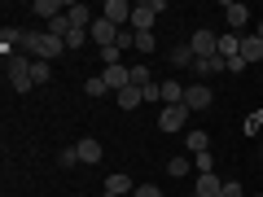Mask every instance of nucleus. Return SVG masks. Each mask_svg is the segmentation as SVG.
<instances>
[{
    "instance_id": "f257e3e1",
    "label": "nucleus",
    "mask_w": 263,
    "mask_h": 197,
    "mask_svg": "<svg viewBox=\"0 0 263 197\" xmlns=\"http://www.w3.org/2000/svg\"><path fill=\"white\" fill-rule=\"evenodd\" d=\"M31 57H22V53H13L9 62H5V75H9V88L13 92H31V88H35V79H31Z\"/></svg>"
},
{
    "instance_id": "f03ea898",
    "label": "nucleus",
    "mask_w": 263,
    "mask_h": 197,
    "mask_svg": "<svg viewBox=\"0 0 263 197\" xmlns=\"http://www.w3.org/2000/svg\"><path fill=\"white\" fill-rule=\"evenodd\" d=\"M158 13H167V0H141V5H132V31H154Z\"/></svg>"
},
{
    "instance_id": "7ed1b4c3",
    "label": "nucleus",
    "mask_w": 263,
    "mask_h": 197,
    "mask_svg": "<svg viewBox=\"0 0 263 197\" xmlns=\"http://www.w3.org/2000/svg\"><path fill=\"white\" fill-rule=\"evenodd\" d=\"M189 48H193V57H219V35L211 27H197L189 35Z\"/></svg>"
},
{
    "instance_id": "20e7f679",
    "label": "nucleus",
    "mask_w": 263,
    "mask_h": 197,
    "mask_svg": "<svg viewBox=\"0 0 263 197\" xmlns=\"http://www.w3.org/2000/svg\"><path fill=\"white\" fill-rule=\"evenodd\" d=\"M88 40H92V44H97V48H110V44H114V40H119V27H114V22H110V18H97V22H92V27H88Z\"/></svg>"
},
{
    "instance_id": "39448f33",
    "label": "nucleus",
    "mask_w": 263,
    "mask_h": 197,
    "mask_svg": "<svg viewBox=\"0 0 263 197\" xmlns=\"http://www.w3.org/2000/svg\"><path fill=\"white\" fill-rule=\"evenodd\" d=\"M224 22H228V31H237V35H241V31L250 27V9H246L241 0H228V5H224Z\"/></svg>"
},
{
    "instance_id": "423d86ee",
    "label": "nucleus",
    "mask_w": 263,
    "mask_h": 197,
    "mask_svg": "<svg viewBox=\"0 0 263 197\" xmlns=\"http://www.w3.org/2000/svg\"><path fill=\"white\" fill-rule=\"evenodd\" d=\"M184 119H189V105H162L158 127L162 131H184Z\"/></svg>"
},
{
    "instance_id": "0eeeda50",
    "label": "nucleus",
    "mask_w": 263,
    "mask_h": 197,
    "mask_svg": "<svg viewBox=\"0 0 263 197\" xmlns=\"http://www.w3.org/2000/svg\"><path fill=\"white\" fill-rule=\"evenodd\" d=\"M101 18H110L114 27L123 31L132 22V5H127V0H105V5H101Z\"/></svg>"
},
{
    "instance_id": "6e6552de",
    "label": "nucleus",
    "mask_w": 263,
    "mask_h": 197,
    "mask_svg": "<svg viewBox=\"0 0 263 197\" xmlns=\"http://www.w3.org/2000/svg\"><path fill=\"white\" fill-rule=\"evenodd\" d=\"M101 79H105V88H110V92H123V88H127L132 84V66H105V70H101Z\"/></svg>"
},
{
    "instance_id": "1a4fd4ad",
    "label": "nucleus",
    "mask_w": 263,
    "mask_h": 197,
    "mask_svg": "<svg viewBox=\"0 0 263 197\" xmlns=\"http://www.w3.org/2000/svg\"><path fill=\"white\" fill-rule=\"evenodd\" d=\"M211 101H215V96H211V84H189L184 88V105L189 110H211Z\"/></svg>"
},
{
    "instance_id": "9d476101",
    "label": "nucleus",
    "mask_w": 263,
    "mask_h": 197,
    "mask_svg": "<svg viewBox=\"0 0 263 197\" xmlns=\"http://www.w3.org/2000/svg\"><path fill=\"white\" fill-rule=\"evenodd\" d=\"M66 18H70V27H75V31H88V27H92V9H88V5H84V0H75V5H70V9H66Z\"/></svg>"
},
{
    "instance_id": "9b49d317",
    "label": "nucleus",
    "mask_w": 263,
    "mask_h": 197,
    "mask_svg": "<svg viewBox=\"0 0 263 197\" xmlns=\"http://www.w3.org/2000/svg\"><path fill=\"white\" fill-rule=\"evenodd\" d=\"M219 70H228L224 57H197V62H193V75L197 79H211V75H219Z\"/></svg>"
},
{
    "instance_id": "f8f14e48",
    "label": "nucleus",
    "mask_w": 263,
    "mask_h": 197,
    "mask_svg": "<svg viewBox=\"0 0 263 197\" xmlns=\"http://www.w3.org/2000/svg\"><path fill=\"white\" fill-rule=\"evenodd\" d=\"M66 9H70V5H62V0H35V5H31V13H40V18H44V22L62 18Z\"/></svg>"
},
{
    "instance_id": "ddd939ff",
    "label": "nucleus",
    "mask_w": 263,
    "mask_h": 197,
    "mask_svg": "<svg viewBox=\"0 0 263 197\" xmlns=\"http://www.w3.org/2000/svg\"><path fill=\"white\" fill-rule=\"evenodd\" d=\"M75 149H79V162H88V167H92V162H101V141H97V136H84Z\"/></svg>"
},
{
    "instance_id": "4468645a",
    "label": "nucleus",
    "mask_w": 263,
    "mask_h": 197,
    "mask_svg": "<svg viewBox=\"0 0 263 197\" xmlns=\"http://www.w3.org/2000/svg\"><path fill=\"white\" fill-rule=\"evenodd\" d=\"M66 53V40H57V35H48L44 31V44H40V62H53V57H62Z\"/></svg>"
},
{
    "instance_id": "2eb2a0df",
    "label": "nucleus",
    "mask_w": 263,
    "mask_h": 197,
    "mask_svg": "<svg viewBox=\"0 0 263 197\" xmlns=\"http://www.w3.org/2000/svg\"><path fill=\"white\" fill-rule=\"evenodd\" d=\"M184 88H189V84L167 79V84H162V105H184Z\"/></svg>"
},
{
    "instance_id": "dca6fc26",
    "label": "nucleus",
    "mask_w": 263,
    "mask_h": 197,
    "mask_svg": "<svg viewBox=\"0 0 263 197\" xmlns=\"http://www.w3.org/2000/svg\"><path fill=\"white\" fill-rule=\"evenodd\" d=\"M241 57H246V62H263V40L254 35V31L241 35Z\"/></svg>"
},
{
    "instance_id": "f3484780",
    "label": "nucleus",
    "mask_w": 263,
    "mask_h": 197,
    "mask_svg": "<svg viewBox=\"0 0 263 197\" xmlns=\"http://www.w3.org/2000/svg\"><path fill=\"white\" fill-rule=\"evenodd\" d=\"M219 175H197V184H193V197H219Z\"/></svg>"
},
{
    "instance_id": "a211bd4d",
    "label": "nucleus",
    "mask_w": 263,
    "mask_h": 197,
    "mask_svg": "<svg viewBox=\"0 0 263 197\" xmlns=\"http://www.w3.org/2000/svg\"><path fill=\"white\" fill-rule=\"evenodd\" d=\"M114 101H119V110H136V105H141L145 101V92H141V88H123V92H114Z\"/></svg>"
},
{
    "instance_id": "6ab92c4d",
    "label": "nucleus",
    "mask_w": 263,
    "mask_h": 197,
    "mask_svg": "<svg viewBox=\"0 0 263 197\" xmlns=\"http://www.w3.org/2000/svg\"><path fill=\"white\" fill-rule=\"evenodd\" d=\"M105 188H110V193H136V184H132V175H127V171H114V175L110 180H105Z\"/></svg>"
},
{
    "instance_id": "aec40b11",
    "label": "nucleus",
    "mask_w": 263,
    "mask_h": 197,
    "mask_svg": "<svg viewBox=\"0 0 263 197\" xmlns=\"http://www.w3.org/2000/svg\"><path fill=\"white\" fill-rule=\"evenodd\" d=\"M237 53H241V35H237V31H224V35H219V57L228 62V57H237Z\"/></svg>"
},
{
    "instance_id": "412c9836",
    "label": "nucleus",
    "mask_w": 263,
    "mask_h": 197,
    "mask_svg": "<svg viewBox=\"0 0 263 197\" xmlns=\"http://www.w3.org/2000/svg\"><path fill=\"white\" fill-rule=\"evenodd\" d=\"M189 171H193V158H189V153H176V158L167 162V175H171V180H184Z\"/></svg>"
},
{
    "instance_id": "4be33fe9",
    "label": "nucleus",
    "mask_w": 263,
    "mask_h": 197,
    "mask_svg": "<svg viewBox=\"0 0 263 197\" xmlns=\"http://www.w3.org/2000/svg\"><path fill=\"white\" fill-rule=\"evenodd\" d=\"M184 145H189V153H206L211 149V136H206V131H189Z\"/></svg>"
},
{
    "instance_id": "5701e85b",
    "label": "nucleus",
    "mask_w": 263,
    "mask_h": 197,
    "mask_svg": "<svg viewBox=\"0 0 263 197\" xmlns=\"http://www.w3.org/2000/svg\"><path fill=\"white\" fill-rule=\"evenodd\" d=\"M40 44H44V31H22V48L40 62Z\"/></svg>"
},
{
    "instance_id": "b1692460",
    "label": "nucleus",
    "mask_w": 263,
    "mask_h": 197,
    "mask_svg": "<svg viewBox=\"0 0 263 197\" xmlns=\"http://www.w3.org/2000/svg\"><path fill=\"white\" fill-rule=\"evenodd\" d=\"M193 62H197V57H193V48H189V44L171 48V66H189V70H193Z\"/></svg>"
},
{
    "instance_id": "393cba45",
    "label": "nucleus",
    "mask_w": 263,
    "mask_h": 197,
    "mask_svg": "<svg viewBox=\"0 0 263 197\" xmlns=\"http://www.w3.org/2000/svg\"><path fill=\"white\" fill-rule=\"evenodd\" d=\"M193 167L197 175H215V153H193Z\"/></svg>"
},
{
    "instance_id": "a878e982",
    "label": "nucleus",
    "mask_w": 263,
    "mask_h": 197,
    "mask_svg": "<svg viewBox=\"0 0 263 197\" xmlns=\"http://www.w3.org/2000/svg\"><path fill=\"white\" fill-rule=\"evenodd\" d=\"M154 48H158V40H154V31H136V53H145V57H149Z\"/></svg>"
},
{
    "instance_id": "bb28decb",
    "label": "nucleus",
    "mask_w": 263,
    "mask_h": 197,
    "mask_svg": "<svg viewBox=\"0 0 263 197\" xmlns=\"http://www.w3.org/2000/svg\"><path fill=\"white\" fill-rule=\"evenodd\" d=\"M149 84H154V79H149V66H132V88H141V92H145Z\"/></svg>"
},
{
    "instance_id": "cd10ccee",
    "label": "nucleus",
    "mask_w": 263,
    "mask_h": 197,
    "mask_svg": "<svg viewBox=\"0 0 263 197\" xmlns=\"http://www.w3.org/2000/svg\"><path fill=\"white\" fill-rule=\"evenodd\" d=\"M31 79H35V84H53V66H48V62H35V66H31Z\"/></svg>"
},
{
    "instance_id": "c85d7f7f",
    "label": "nucleus",
    "mask_w": 263,
    "mask_h": 197,
    "mask_svg": "<svg viewBox=\"0 0 263 197\" xmlns=\"http://www.w3.org/2000/svg\"><path fill=\"white\" fill-rule=\"evenodd\" d=\"M84 92H88V96H105L110 88H105V79H101V75H92V79H84Z\"/></svg>"
},
{
    "instance_id": "c756f323",
    "label": "nucleus",
    "mask_w": 263,
    "mask_h": 197,
    "mask_svg": "<svg viewBox=\"0 0 263 197\" xmlns=\"http://www.w3.org/2000/svg\"><path fill=\"white\" fill-rule=\"evenodd\" d=\"M75 162H79V149H75V145H70V149H62V153H57V167H75Z\"/></svg>"
},
{
    "instance_id": "7c9ffc66",
    "label": "nucleus",
    "mask_w": 263,
    "mask_h": 197,
    "mask_svg": "<svg viewBox=\"0 0 263 197\" xmlns=\"http://www.w3.org/2000/svg\"><path fill=\"white\" fill-rule=\"evenodd\" d=\"M84 40H88V31H70V35H66V53H70V48H84Z\"/></svg>"
},
{
    "instance_id": "2f4dec72",
    "label": "nucleus",
    "mask_w": 263,
    "mask_h": 197,
    "mask_svg": "<svg viewBox=\"0 0 263 197\" xmlns=\"http://www.w3.org/2000/svg\"><path fill=\"white\" fill-rule=\"evenodd\" d=\"M224 66H228V75H241V70H246V66H250V62H246V57H241V53H237V57H228V62H224Z\"/></svg>"
},
{
    "instance_id": "473e14b6",
    "label": "nucleus",
    "mask_w": 263,
    "mask_h": 197,
    "mask_svg": "<svg viewBox=\"0 0 263 197\" xmlns=\"http://www.w3.org/2000/svg\"><path fill=\"white\" fill-rule=\"evenodd\" d=\"M241 193H246V188H241V184H237V180H228V184H224V188H219V197H241Z\"/></svg>"
},
{
    "instance_id": "72a5a7b5",
    "label": "nucleus",
    "mask_w": 263,
    "mask_h": 197,
    "mask_svg": "<svg viewBox=\"0 0 263 197\" xmlns=\"http://www.w3.org/2000/svg\"><path fill=\"white\" fill-rule=\"evenodd\" d=\"M132 197H162V188H158V184H141Z\"/></svg>"
},
{
    "instance_id": "f704fd0d",
    "label": "nucleus",
    "mask_w": 263,
    "mask_h": 197,
    "mask_svg": "<svg viewBox=\"0 0 263 197\" xmlns=\"http://www.w3.org/2000/svg\"><path fill=\"white\" fill-rule=\"evenodd\" d=\"M254 35H259V40H263V18H259V27H254Z\"/></svg>"
},
{
    "instance_id": "c9c22d12",
    "label": "nucleus",
    "mask_w": 263,
    "mask_h": 197,
    "mask_svg": "<svg viewBox=\"0 0 263 197\" xmlns=\"http://www.w3.org/2000/svg\"><path fill=\"white\" fill-rule=\"evenodd\" d=\"M101 197H119V193H110V188H105V193H101Z\"/></svg>"
}]
</instances>
